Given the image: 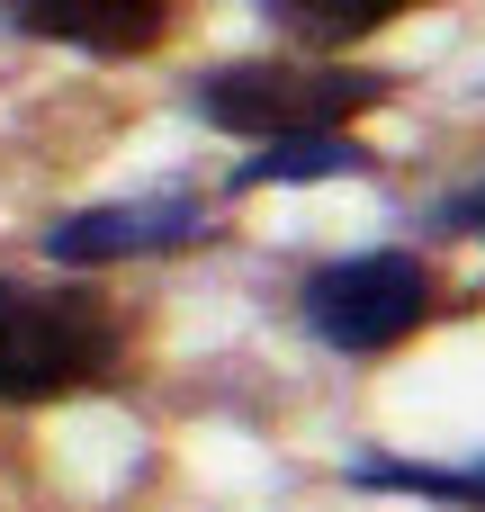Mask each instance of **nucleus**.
Returning <instances> with one entry per match:
<instances>
[{"instance_id":"nucleus-1","label":"nucleus","mask_w":485,"mask_h":512,"mask_svg":"<svg viewBox=\"0 0 485 512\" xmlns=\"http://www.w3.org/2000/svg\"><path fill=\"white\" fill-rule=\"evenodd\" d=\"M126 333L117 306L90 288H0V405H45L72 387H99L117 369Z\"/></svg>"},{"instance_id":"nucleus-2","label":"nucleus","mask_w":485,"mask_h":512,"mask_svg":"<svg viewBox=\"0 0 485 512\" xmlns=\"http://www.w3.org/2000/svg\"><path fill=\"white\" fill-rule=\"evenodd\" d=\"M369 99H387V72H342V63H234L198 81L207 126L225 135H333L342 117H360Z\"/></svg>"},{"instance_id":"nucleus-3","label":"nucleus","mask_w":485,"mask_h":512,"mask_svg":"<svg viewBox=\"0 0 485 512\" xmlns=\"http://www.w3.org/2000/svg\"><path fill=\"white\" fill-rule=\"evenodd\" d=\"M306 315L333 351H387L405 342L423 315H432V270L414 252H360V261H333L315 270L306 288Z\"/></svg>"},{"instance_id":"nucleus-4","label":"nucleus","mask_w":485,"mask_h":512,"mask_svg":"<svg viewBox=\"0 0 485 512\" xmlns=\"http://www.w3.org/2000/svg\"><path fill=\"white\" fill-rule=\"evenodd\" d=\"M207 234V207L189 198H144V207H90V216H63L45 234L54 261H126V252H171V243H198Z\"/></svg>"},{"instance_id":"nucleus-5","label":"nucleus","mask_w":485,"mask_h":512,"mask_svg":"<svg viewBox=\"0 0 485 512\" xmlns=\"http://www.w3.org/2000/svg\"><path fill=\"white\" fill-rule=\"evenodd\" d=\"M9 18L81 54H153L171 36V0H9Z\"/></svg>"},{"instance_id":"nucleus-6","label":"nucleus","mask_w":485,"mask_h":512,"mask_svg":"<svg viewBox=\"0 0 485 512\" xmlns=\"http://www.w3.org/2000/svg\"><path fill=\"white\" fill-rule=\"evenodd\" d=\"M297 45H351V36H369V27H387L405 0H261Z\"/></svg>"},{"instance_id":"nucleus-7","label":"nucleus","mask_w":485,"mask_h":512,"mask_svg":"<svg viewBox=\"0 0 485 512\" xmlns=\"http://www.w3.org/2000/svg\"><path fill=\"white\" fill-rule=\"evenodd\" d=\"M333 171H369L360 162V144H342V135H270L252 162H243V180H333Z\"/></svg>"},{"instance_id":"nucleus-8","label":"nucleus","mask_w":485,"mask_h":512,"mask_svg":"<svg viewBox=\"0 0 485 512\" xmlns=\"http://www.w3.org/2000/svg\"><path fill=\"white\" fill-rule=\"evenodd\" d=\"M360 477H369V486H387V495H432V504H477V512H485V468H468V477H432V468H396V459H369Z\"/></svg>"},{"instance_id":"nucleus-9","label":"nucleus","mask_w":485,"mask_h":512,"mask_svg":"<svg viewBox=\"0 0 485 512\" xmlns=\"http://www.w3.org/2000/svg\"><path fill=\"white\" fill-rule=\"evenodd\" d=\"M450 225H485V180H477V189H459V198H450Z\"/></svg>"}]
</instances>
